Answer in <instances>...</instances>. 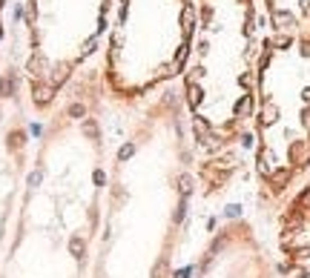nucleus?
<instances>
[{
  "instance_id": "1",
  "label": "nucleus",
  "mask_w": 310,
  "mask_h": 278,
  "mask_svg": "<svg viewBox=\"0 0 310 278\" xmlns=\"http://www.w3.org/2000/svg\"><path fill=\"white\" fill-rule=\"evenodd\" d=\"M282 278H310V184L290 198L282 215Z\"/></svg>"
}]
</instances>
